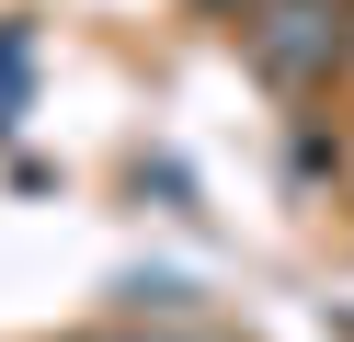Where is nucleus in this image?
Returning a JSON list of instances; mask_svg holds the SVG:
<instances>
[{"label":"nucleus","instance_id":"nucleus-1","mask_svg":"<svg viewBox=\"0 0 354 342\" xmlns=\"http://www.w3.org/2000/svg\"><path fill=\"white\" fill-rule=\"evenodd\" d=\"M252 46H263V68H274V80H308V68L343 46V23H331L320 0H274V23H263Z\"/></svg>","mask_w":354,"mask_h":342}]
</instances>
